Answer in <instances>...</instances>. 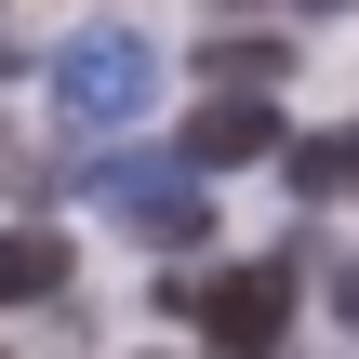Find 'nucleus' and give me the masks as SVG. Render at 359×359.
I'll use <instances>...</instances> for the list:
<instances>
[{
  "mask_svg": "<svg viewBox=\"0 0 359 359\" xmlns=\"http://www.w3.org/2000/svg\"><path fill=\"white\" fill-rule=\"evenodd\" d=\"M200 333H213V359H280V333H293V253H266V266H226V280H160Z\"/></svg>",
  "mask_w": 359,
  "mask_h": 359,
  "instance_id": "1",
  "label": "nucleus"
},
{
  "mask_svg": "<svg viewBox=\"0 0 359 359\" xmlns=\"http://www.w3.org/2000/svg\"><path fill=\"white\" fill-rule=\"evenodd\" d=\"M93 213L107 226H133L147 253H200V226H213V200H200V160L173 147V160H93Z\"/></svg>",
  "mask_w": 359,
  "mask_h": 359,
  "instance_id": "2",
  "label": "nucleus"
},
{
  "mask_svg": "<svg viewBox=\"0 0 359 359\" xmlns=\"http://www.w3.org/2000/svg\"><path fill=\"white\" fill-rule=\"evenodd\" d=\"M147 93H160V53H147L133 27H93V40H67V53H53V107H67L80 133L147 120Z\"/></svg>",
  "mask_w": 359,
  "mask_h": 359,
  "instance_id": "3",
  "label": "nucleus"
},
{
  "mask_svg": "<svg viewBox=\"0 0 359 359\" xmlns=\"http://www.w3.org/2000/svg\"><path fill=\"white\" fill-rule=\"evenodd\" d=\"M293 133H280V107L266 93H213V107H187V160L200 173H240V160H280Z\"/></svg>",
  "mask_w": 359,
  "mask_h": 359,
  "instance_id": "4",
  "label": "nucleus"
},
{
  "mask_svg": "<svg viewBox=\"0 0 359 359\" xmlns=\"http://www.w3.org/2000/svg\"><path fill=\"white\" fill-rule=\"evenodd\" d=\"M280 173H293V200H346V187H359V120L293 133V147H280Z\"/></svg>",
  "mask_w": 359,
  "mask_h": 359,
  "instance_id": "5",
  "label": "nucleus"
},
{
  "mask_svg": "<svg viewBox=\"0 0 359 359\" xmlns=\"http://www.w3.org/2000/svg\"><path fill=\"white\" fill-rule=\"evenodd\" d=\"M53 293H67V240L53 226H13L0 240V306H53Z\"/></svg>",
  "mask_w": 359,
  "mask_h": 359,
  "instance_id": "6",
  "label": "nucleus"
},
{
  "mask_svg": "<svg viewBox=\"0 0 359 359\" xmlns=\"http://www.w3.org/2000/svg\"><path fill=\"white\" fill-rule=\"evenodd\" d=\"M200 67H213V93H266V80L293 67V40H213Z\"/></svg>",
  "mask_w": 359,
  "mask_h": 359,
  "instance_id": "7",
  "label": "nucleus"
},
{
  "mask_svg": "<svg viewBox=\"0 0 359 359\" xmlns=\"http://www.w3.org/2000/svg\"><path fill=\"white\" fill-rule=\"evenodd\" d=\"M333 320H359V266H333Z\"/></svg>",
  "mask_w": 359,
  "mask_h": 359,
  "instance_id": "8",
  "label": "nucleus"
},
{
  "mask_svg": "<svg viewBox=\"0 0 359 359\" xmlns=\"http://www.w3.org/2000/svg\"><path fill=\"white\" fill-rule=\"evenodd\" d=\"M293 13H333V0H293Z\"/></svg>",
  "mask_w": 359,
  "mask_h": 359,
  "instance_id": "9",
  "label": "nucleus"
}]
</instances>
